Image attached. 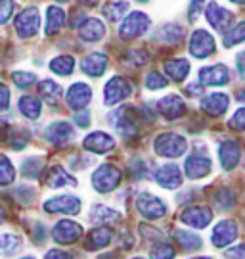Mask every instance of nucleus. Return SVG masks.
<instances>
[{
    "instance_id": "9d476101",
    "label": "nucleus",
    "mask_w": 245,
    "mask_h": 259,
    "mask_svg": "<svg viewBox=\"0 0 245 259\" xmlns=\"http://www.w3.org/2000/svg\"><path fill=\"white\" fill-rule=\"evenodd\" d=\"M44 209L48 213H65V215H77L81 211V200L77 196H56L44 204Z\"/></svg>"
},
{
    "instance_id": "bb28decb",
    "label": "nucleus",
    "mask_w": 245,
    "mask_h": 259,
    "mask_svg": "<svg viewBox=\"0 0 245 259\" xmlns=\"http://www.w3.org/2000/svg\"><path fill=\"white\" fill-rule=\"evenodd\" d=\"M65 23V12L60 6H50L48 14H46V33L54 35L60 29L64 27Z\"/></svg>"
},
{
    "instance_id": "5fc2aeb1",
    "label": "nucleus",
    "mask_w": 245,
    "mask_h": 259,
    "mask_svg": "<svg viewBox=\"0 0 245 259\" xmlns=\"http://www.w3.org/2000/svg\"><path fill=\"white\" fill-rule=\"evenodd\" d=\"M75 123H77L79 127H88V125H90V115H88V113H77V115H75Z\"/></svg>"
},
{
    "instance_id": "f257e3e1",
    "label": "nucleus",
    "mask_w": 245,
    "mask_h": 259,
    "mask_svg": "<svg viewBox=\"0 0 245 259\" xmlns=\"http://www.w3.org/2000/svg\"><path fill=\"white\" fill-rule=\"evenodd\" d=\"M154 148L159 156L163 157H178L186 152L188 142H186L184 137L176 135V133H163V135H159L155 139Z\"/></svg>"
},
{
    "instance_id": "393cba45",
    "label": "nucleus",
    "mask_w": 245,
    "mask_h": 259,
    "mask_svg": "<svg viewBox=\"0 0 245 259\" xmlns=\"http://www.w3.org/2000/svg\"><path fill=\"white\" fill-rule=\"evenodd\" d=\"M106 67H108V58H106V54H100V52L86 56L81 62V69L90 77H100L106 71Z\"/></svg>"
},
{
    "instance_id": "0e129e2a",
    "label": "nucleus",
    "mask_w": 245,
    "mask_h": 259,
    "mask_svg": "<svg viewBox=\"0 0 245 259\" xmlns=\"http://www.w3.org/2000/svg\"><path fill=\"white\" fill-rule=\"evenodd\" d=\"M21 259H35V257H21Z\"/></svg>"
},
{
    "instance_id": "20e7f679",
    "label": "nucleus",
    "mask_w": 245,
    "mask_h": 259,
    "mask_svg": "<svg viewBox=\"0 0 245 259\" xmlns=\"http://www.w3.org/2000/svg\"><path fill=\"white\" fill-rule=\"evenodd\" d=\"M40 29V16H38V8H25L16 18V31L21 38L35 37Z\"/></svg>"
},
{
    "instance_id": "2f4dec72",
    "label": "nucleus",
    "mask_w": 245,
    "mask_h": 259,
    "mask_svg": "<svg viewBox=\"0 0 245 259\" xmlns=\"http://www.w3.org/2000/svg\"><path fill=\"white\" fill-rule=\"evenodd\" d=\"M174 238L180 244L182 250L186 251H193L201 248V238L198 234H193L191 231H176L174 232Z\"/></svg>"
},
{
    "instance_id": "aec40b11",
    "label": "nucleus",
    "mask_w": 245,
    "mask_h": 259,
    "mask_svg": "<svg viewBox=\"0 0 245 259\" xmlns=\"http://www.w3.org/2000/svg\"><path fill=\"white\" fill-rule=\"evenodd\" d=\"M186 177L188 179H203L211 171V159L207 156H200V154H191L186 159V165H184Z\"/></svg>"
},
{
    "instance_id": "2eb2a0df",
    "label": "nucleus",
    "mask_w": 245,
    "mask_h": 259,
    "mask_svg": "<svg viewBox=\"0 0 245 259\" xmlns=\"http://www.w3.org/2000/svg\"><path fill=\"white\" fill-rule=\"evenodd\" d=\"M65 98H67V106H69L71 110H75V111L84 110L92 100V91L88 84L75 83L73 87H69Z\"/></svg>"
},
{
    "instance_id": "e2e57ef3",
    "label": "nucleus",
    "mask_w": 245,
    "mask_h": 259,
    "mask_svg": "<svg viewBox=\"0 0 245 259\" xmlns=\"http://www.w3.org/2000/svg\"><path fill=\"white\" fill-rule=\"evenodd\" d=\"M193 259H207V257H193Z\"/></svg>"
},
{
    "instance_id": "f8f14e48",
    "label": "nucleus",
    "mask_w": 245,
    "mask_h": 259,
    "mask_svg": "<svg viewBox=\"0 0 245 259\" xmlns=\"http://www.w3.org/2000/svg\"><path fill=\"white\" fill-rule=\"evenodd\" d=\"M182 223H186L191 229H205L213 219V213L205 205H190L180 215Z\"/></svg>"
},
{
    "instance_id": "5701e85b",
    "label": "nucleus",
    "mask_w": 245,
    "mask_h": 259,
    "mask_svg": "<svg viewBox=\"0 0 245 259\" xmlns=\"http://www.w3.org/2000/svg\"><path fill=\"white\" fill-rule=\"evenodd\" d=\"M79 33H81L82 40H86V42H96V40H100V38L106 35V25L96 18L84 19L81 25H79Z\"/></svg>"
},
{
    "instance_id": "423d86ee",
    "label": "nucleus",
    "mask_w": 245,
    "mask_h": 259,
    "mask_svg": "<svg viewBox=\"0 0 245 259\" xmlns=\"http://www.w3.org/2000/svg\"><path fill=\"white\" fill-rule=\"evenodd\" d=\"M130 93H132V87L125 77H113V79H109L104 89V98H106L108 106H113V104H119L121 100L128 98Z\"/></svg>"
},
{
    "instance_id": "bf43d9fd",
    "label": "nucleus",
    "mask_w": 245,
    "mask_h": 259,
    "mask_svg": "<svg viewBox=\"0 0 245 259\" xmlns=\"http://www.w3.org/2000/svg\"><path fill=\"white\" fill-rule=\"evenodd\" d=\"M98 259H119V257H115L113 253H106V255H100Z\"/></svg>"
},
{
    "instance_id": "4c0bfd02",
    "label": "nucleus",
    "mask_w": 245,
    "mask_h": 259,
    "mask_svg": "<svg viewBox=\"0 0 245 259\" xmlns=\"http://www.w3.org/2000/svg\"><path fill=\"white\" fill-rule=\"evenodd\" d=\"M21 246V240H19L16 234H2L0 236V253L4 255H12L16 253Z\"/></svg>"
},
{
    "instance_id": "b1692460",
    "label": "nucleus",
    "mask_w": 245,
    "mask_h": 259,
    "mask_svg": "<svg viewBox=\"0 0 245 259\" xmlns=\"http://www.w3.org/2000/svg\"><path fill=\"white\" fill-rule=\"evenodd\" d=\"M228 100L226 94L222 93H215V94H207V96H203L201 98V108L203 111H207L209 115H220V113H224L228 110Z\"/></svg>"
},
{
    "instance_id": "ddd939ff",
    "label": "nucleus",
    "mask_w": 245,
    "mask_h": 259,
    "mask_svg": "<svg viewBox=\"0 0 245 259\" xmlns=\"http://www.w3.org/2000/svg\"><path fill=\"white\" fill-rule=\"evenodd\" d=\"M237 223L232 221V219H224V221H220L213 229V236H211V240L213 244L217 246V248H224L228 244H232V242L237 238Z\"/></svg>"
},
{
    "instance_id": "3c124183",
    "label": "nucleus",
    "mask_w": 245,
    "mask_h": 259,
    "mask_svg": "<svg viewBox=\"0 0 245 259\" xmlns=\"http://www.w3.org/2000/svg\"><path fill=\"white\" fill-rule=\"evenodd\" d=\"M10 106V91L0 83V111L8 110Z\"/></svg>"
},
{
    "instance_id": "79ce46f5",
    "label": "nucleus",
    "mask_w": 245,
    "mask_h": 259,
    "mask_svg": "<svg viewBox=\"0 0 245 259\" xmlns=\"http://www.w3.org/2000/svg\"><path fill=\"white\" fill-rule=\"evenodd\" d=\"M167 87V79H165L163 75L159 73H150L145 77V89L148 91H159V89H165Z\"/></svg>"
},
{
    "instance_id": "72a5a7b5",
    "label": "nucleus",
    "mask_w": 245,
    "mask_h": 259,
    "mask_svg": "<svg viewBox=\"0 0 245 259\" xmlns=\"http://www.w3.org/2000/svg\"><path fill=\"white\" fill-rule=\"evenodd\" d=\"M50 69L54 71L56 75H62V77H67V75L73 73L75 69V60L71 56H58L50 62Z\"/></svg>"
},
{
    "instance_id": "7ed1b4c3",
    "label": "nucleus",
    "mask_w": 245,
    "mask_h": 259,
    "mask_svg": "<svg viewBox=\"0 0 245 259\" xmlns=\"http://www.w3.org/2000/svg\"><path fill=\"white\" fill-rule=\"evenodd\" d=\"M148 29H150V18L145 16L144 12H130L125 18V21L121 23L119 35L125 40H130V38H136L140 35H144Z\"/></svg>"
},
{
    "instance_id": "f3484780",
    "label": "nucleus",
    "mask_w": 245,
    "mask_h": 259,
    "mask_svg": "<svg viewBox=\"0 0 245 259\" xmlns=\"http://www.w3.org/2000/svg\"><path fill=\"white\" fill-rule=\"evenodd\" d=\"M157 110H159V113L163 115L165 119L174 121V119H180L182 115L186 113V104H184V100H182L180 96L169 94V96H165L163 100L157 104Z\"/></svg>"
},
{
    "instance_id": "c9c22d12",
    "label": "nucleus",
    "mask_w": 245,
    "mask_h": 259,
    "mask_svg": "<svg viewBox=\"0 0 245 259\" xmlns=\"http://www.w3.org/2000/svg\"><path fill=\"white\" fill-rule=\"evenodd\" d=\"M213 202L220 209H230L236 204V194L230 188H220V190H217V194L213 196Z\"/></svg>"
},
{
    "instance_id": "39448f33",
    "label": "nucleus",
    "mask_w": 245,
    "mask_h": 259,
    "mask_svg": "<svg viewBox=\"0 0 245 259\" xmlns=\"http://www.w3.org/2000/svg\"><path fill=\"white\" fill-rule=\"evenodd\" d=\"M215 52V38L205 29H195L190 37V54L198 60H203Z\"/></svg>"
},
{
    "instance_id": "0eeeda50",
    "label": "nucleus",
    "mask_w": 245,
    "mask_h": 259,
    "mask_svg": "<svg viewBox=\"0 0 245 259\" xmlns=\"http://www.w3.org/2000/svg\"><path fill=\"white\" fill-rule=\"evenodd\" d=\"M115 121H111V125L115 127L121 137H125V139H134L138 133V125H136V117H134V113L130 108H121L117 110L115 113Z\"/></svg>"
},
{
    "instance_id": "4be33fe9",
    "label": "nucleus",
    "mask_w": 245,
    "mask_h": 259,
    "mask_svg": "<svg viewBox=\"0 0 245 259\" xmlns=\"http://www.w3.org/2000/svg\"><path fill=\"white\" fill-rule=\"evenodd\" d=\"M111 238H113V231L108 229V227H98V229H92L86 236V242H84V248L86 250H100V248H106L111 244Z\"/></svg>"
},
{
    "instance_id": "8fccbe9b",
    "label": "nucleus",
    "mask_w": 245,
    "mask_h": 259,
    "mask_svg": "<svg viewBox=\"0 0 245 259\" xmlns=\"http://www.w3.org/2000/svg\"><path fill=\"white\" fill-rule=\"evenodd\" d=\"M228 259H245V244H239L236 248H230L226 251Z\"/></svg>"
},
{
    "instance_id": "6ab92c4d",
    "label": "nucleus",
    "mask_w": 245,
    "mask_h": 259,
    "mask_svg": "<svg viewBox=\"0 0 245 259\" xmlns=\"http://www.w3.org/2000/svg\"><path fill=\"white\" fill-rule=\"evenodd\" d=\"M218 157H220V165L226 171H232L234 167L239 163V157H241V150L236 140H224L218 148Z\"/></svg>"
},
{
    "instance_id": "69168bd1",
    "label": "nucleus",
    "mask_w": 245,
    "mask_h": 259,
    "mask_svg": "<svg viewBox=\"0 0 245 259\" xmlns=\"http://www.w3.org/2000/svg\"><path fill=\"white\" fill-rule=\"evenodd\" d=\"M138 2H148V0H138Z\"/></svg>"
},
{
    "instance_id": "864d4df0",
    "label": "nucleus",
    "mask_w": 245,
    "mask_h": 259,
    "mask_svg": "<svg viewBox=\"0 0 245 259\" xmlns=\"http://www.w3.org/2000/svg\"><path fill=\"white\" fill-rule=\"evenodd\" d=\"M201 93H203V84L201 83H193L186 87V94L188 96H200Z\"/></svg>"
},
{
    "instance_id": "a19ab883",
    "label": "nucleus",
    "mask_w": 245,
    "mask_h": 259,
    "mask_svg": "<svg viewBox=\"0 0 245 259\" xmlns=\"http://www.w3.org/2000/svg\"><path fill=\"white\" fill-rule=\"evenodd\" d=\"M182 37H184V31H182V27L174 25V23H169V25H165V27L159 31V38H163L167 42H176V40H180Z\"/></svg>"
},
{
    "instance_id": "c03bdc74",
    "label": "nucleus",
    "mask_w": 245,
    "mask_h": 259,
    "mask_svg": "<svg viewBox=\"0 0 245 259\" xmlns=\"http://www.w3.org/2000/svg\"><path fill=\"white\" fill-rule=\"evenodd\" d=\"M12 79H14V83L18 84L19 89H27L31 84L35 83V75L33 73H21V71H16V73L12 75Z\"/></svg>"
},
{
    "instance_id": "de8ad7c7",
    "label": "nucleus",
    "mask_w": 245,
    "mask_h": 259,
    "mask_svg": "<svg viewBox=\"0 0 245 259\" xmlns=\"http://www.w3.org/2000/svg\"><path fill=\"white\" fill-rule=\"evenodd\" d=\"M8 144H10V146H12L14 150H21L23 146H25V144H27V137H25L23 133H18L16 137H12V139H10Z\"/></svg>"
},
{
    "instance_id": "052dcab7",
    "label": "nucleus",
    "mask_w": 245,
    "mask_h": 259,
    "mask_svg": "<svg viewBox=\"0 0 245 259\" xmlns=\"http://www.w3.org/2000/svg\"><path fill=\"white\" fill-rule=\"evenodd\" d=\"M81 2H84V4H96V2H98V0H81Z\"/></svg>"
},
{
    "instance_id": "a211bd4d",
    "label": "nucleus",
    "mask_w": 245,
    "mask_h": 259,
    "mask_svg": "<svg viewBox=\"0 0 245 259\" xmlns=\"http://www.w3.org/2000/svg\"><path fill=\"white\" fill-rule=\"evenodd\" d=\"M155 181H157V185L167 188V190H174L182 185V173L178 165L167 163V165H161L155 171Z\"/></svg>"
},
{
    "instance_id": "7c9ffc66",
    "label": "nucleus",
    "mask_w": 245,
    "mask_h": 259,
    "mask_svg": "<svg viewBox=\"0 0 245 259\" xmlns=\"http://www.w3.org/2000/svg\"><path fill=\"white\" fill-rule=\"evenodd\" d=\"M90 221L92 223H100V225H104V223H113L119 219V213L115 211V209H111V207H108V205H94L90 209Z\"/></svg>"
},
{
    "instance_id": "09e8293b",
    "label": "nucleus",
    "mask_w": 245,
    "mask_h": 259,
    "mask_svg": "<svg viewBox=\"0 0 245 259\" xmlns=\"http://www.w3.org/2000/svg\"><path fill=\"white\" fill-rule=\"evenodd\" d=\"M203 4H205V0H191L190 2V19L191 21H195V19H198V16L201 14Z\"/></svg>"
},
{
    "instance_id": "a18cd8bd",
    "label": "nucleus",
    "mask_w": 245,
    "mask_h": 259,
    "mask_svg": "<svg viewBox=\"0 0 245 259\" xmlns=\"http://www.w3.org/2000/svg\"><path fill=\"white\" fill-rule=\"evenodd\" d=\"M230 127L234 131H245V108L241 110H237L234 115H232V119H230Z\"/></svg>"
},
{
    "instance_id": "58836bf2",
    "label": "nucleus",
    "mask_w": 245,
    "mask_h": 259,
    "mask_svg": "<svg viewBox=\"0 0 245 259\" xmlns=\"http://www.w3.org/2000/svg\"><path fill=\"white\" fill-rule=\"evenodd\" d=\"M14 177H16V171H14V165L6 156L0 154V185H10L14 183Z\"/></svg>"
},
{
    "instance_id": "c756f323",
    "label": "nucleus",
    "mask_w": 245,
    "mask_h": 259,
    "mask_svg": "<svg viewBox=\"0 0 245 259\" xmlns=\"http://www.w3.org/2000/svg\"><path fill=\"white\" fill-rule=\"evenodd\" d=\"M128 8H130V4L125 2V0H111L109 4L104 6L102 12H104V16H106L109 21H121V18L127 14Z\"/></svg>"
},
{
    "instance_id": "4d7b16f0",
    "label": "nucleus",
    "mask_w": 245,
    "mask_h": 259,
    "mask_svg": "<svg viewBox=\"0 0 245 259\" xmlns=\"http://www.w3.org/2000/svg\"><path fill=\"white\" fill-rule=\"evenodd\" d=\"M236 100L237 102H245V89L239 91V93H236Z\"/></svg>"
},
{
    "instance_id": "ea45409f",
    "label": "nucleus",
    "mask_w": 245,
    "mask_h": 259,
    "mask_svg": "<svg viewBox=\"0 0 245 259\" xmlns=\"http://www.w3.org/2000/svg\"><path fill=\"white\" fill-rule=\"evenodd\" d=\"M150 255H152V259H174L176 251H174V248L171 244L159 242V244H155L154 248H152Z\"/></svg>"
},
{
    "instance_id": "13d9d810",
    "label": "nucleus",
    "mask_w": 245,
    "mask_h": 259,
    "mask_svg": "<svg viewBox=\"0 0 245 259\" xmlns=\"http://www.w3.org/2000/svg\"><path fill=\"white\" fill-rule=\"evenodd\" d=\"M4 219H6V211H4V207L0 205V223H4Z\"/></svg>"
},
{
    "instance_id": "680f3d73",
    "label": "nucleus",
    "mask_w": 245,
    "mask_h": 259,
    "mask_svg": "<svg viewBox=\"0 0 245 259\" xmlns=\"http://www.w3.org/2000/svg\"><path fill=\"white\" fill-rule=\"evenodd\" d=\"M230 2H234V4H245V0H230Z\"/></svg>"
},
{
    "instance_id": "338daca9",
    "label": "nucleus",
    "mask_w": 245,
    "mask_h": 259,
    "mask_svg": "<svg viewBox=\"0 0 245 259\" xmlns=\"http://www.w3.org/2000/svg\"><path fill=\"white\" fill-rule=\"evenodd\" d=\"M134 259H144V257H134Z\"/></svg>"
},
{
    "instance_id": "473e14b6",
    "label": "nucleus",
    "mask_w": 245,
    "mask_h": 259,
    "mask_svg": "<svg viewBox=\"0 0 245 259\" xmlns=\"http://www.w3.org/2000/svg\"><path fill=\"white\" fill-rule=\"evenodd\" d=\"M19 110L29 119H36L40 115V100L36 96H21L19 98Z\"/></svg>"
},
{
    "instance_id": "c85d7f7f",
    "label": "nucleus",
    "mask_w": 245,
    "mask_h": 259,
    "mask_svg": "<svg viewBox=\"0 0 245 259\" xmlns=\"http://www.w3.org/2000/svg\"><path fill=\"white\" fill-rule=\"evenodd\" d=\"M38 94L44 98L48 104H56L62 98V87L54 83L52 79H44L38 83Z\"/></svg>"
},
{
    "instance_id": "cd10ccee",
    "label": "nucleus",
    "mask_w": 245,
    "mask_h": 259,
    "mask_svg": "<svg viewBox=\"0 0 245 259\" xmlns=\"http://www.w3.org/2000/svg\"><path fill=\"white\" fill-rule=\"evenodd\" d=\"M46 183H48V186H52V188H62V186H67V185H73V186L77 185L75 179L65 171L64 167H60V165H56L50 169Z\"/></svg>"
},
{
    "instance_id": "6e6d98bb",
    "label": "nucleus",
    "mask_w": 245,
    "mask_h": 259,
    "mask_svg": "<svg viewBox=\"0 0 245 259\" xmlns=\"http://www.w3.org/2000/svg\"><path fill=\"white\" fill-rule=\"evenodd\" d=\"M8 129V123L4 119H0V139H2V135H4V131Z\"/></svg>"
},
{
    "instance_id": "f03ea898",
    "label": "nucleus",
    "mask_w": 245,
    "mask_h": 259,
    "mask_svg": "<svg viewBox=\"0 0 245 259\" xmlns=\"http://www.w3.org/2000/svg\"><path fill=\"white\" fill-rule=\"evenodd\" d=\"M121 179H123V173L119 171L115 165H100L96 171H94V175H92V186L98 190V192H111V190H115L119 185H121Z\"/></svg>"
},
{
    "instance_id": "49530a36",
    "label": "nucleus",
    "mask_w": 245,
    "mask_h": 259,
    "mask_svg": "<svg viewBox=\"0 0 245 259\" xmlns=\"http://www.w3.org/2000/svg\"><path fill=\"white\" fill-rule=\"evenodd\" d=\"M128 62H132L134 65H144L148 64V52L144 50H130L127 54Z\"/></svg>"
},
{
    "instance_id": "37998d69",
    "label": "nucleus",
    "mask_w": 245,
    "mask_h": 259,
    "mask_svg": "<svg viewBox=\"0 0 245 259\" xmlns=\"http://www.w3.org/2000/svg\"><path fill=\"white\" fill-rule=\"evenodd\" d=\"M16 8L14 0H0V23H8V19L12 18Z\"/></svg>"
},
{
    "instance_id": "1a4fd4ad",
    "label": "nucleus",
    "mask_w": 245,
    "mask_h": 259,
    "mask_svg": "<svg viewBox=\"0 0 245 259\" xmlns=\"http://www.w3.org/2000/svg\"><path fill=\"white\" fill-rule=\"evenodd\" d=\"M52 236L58 244H75L82 236V227L79 223L64 219V221L56 223Z\"/></svg>"
},
{
    "instance_id": "a878e982",
    "label": "nucleus",
    "mask_w": 245,
    "mask_h": 259,
    "mask_svg": "<svg viewBox=\"0 0 245 259\" xmlns=\"http://www.w3.org/2000/svg\"><path fill=\"white\" fill-rule=\"evenodd\" d=\"M165 73L169 75L173 81L180 83L184 81L188 73H190V62L184 60V58H174V60H169L165 62Z\"/></svg>"
},
{
    "instance_id": "603ef678",
    "label": "nucleus",
    "mask_w": 245,
    "mask_h": 259,
    "mask_svg": "<svg viewBox=\"0 0 245 259\" xmlns=\"http://www.w3.org/2000/svg\"><path fill=\"white\" fill-rule=\"evenodd\" d=\"M44 259H73V257L64 250H50L44 255Z\"/></svg>"
},
{
    "instance_id": "412c9836",
    "label": "nucleus",
    "mask_w": 245,
    "mask_h": 259,
    "mask_svg": "<svg viewBox=\"0 0 245 259\" xmlns=\"http://www.w3.org/2000/svg\"><path fill=\"white\" fill-rule=\"evenodd\" d=\"M46 137L54 144H65L73 139V127L67 121H54L46 127Z\"/></svg>"
},
{
    "instance_id": "dca6fc26",
    "label": "nucleus",
    "mask_w": 245,
    "mask_h": 259,
    "mask_svg": "<svg viewBox=\"0 0 245 259\" xmlns=\"http://www.w3.org/2000/svg\"><path fill=\"white\" fill-rule=\"evenodd\" d=\"M230 81V71L226 65L215 64L209 67H203L200 71V83L209 84V87H222Z\"/></svg>"
},
{
    "instance_id": "f704fd0d",
    "label": "nucleus",
    "mask_w": 245,
    "mask_h": 259,
    "mask_svg": "<svg viewBox=\"0 0 245 259\" xmlns=\"http://www.w3.org/2000/svg\"><path fill=\"white\" fill-rule=\"evenodd\" d=\"M243 40H245V21L234 25L232 29H228L226 33H224V37H222V42H224L226 48L236 47V45L243 42Z\"/></svg>"
},
{
    "instance_id": "4468645a",
    "label": "nucleus",
    "mask_w": 245,
    "mask_h": 259,
    "mask_svg": "<svg viewBox=\"0 0 245 259\" xmlns=\"http://www.w3.org/2000/svg\"><path fill=\"white\" fill-rule=\"evenodd\" d=\"M82 148L92 152V154H106V152L115 148V139L108 133L96 131V133H90L88 137H84Z\"/></svg>"
},
{
    "instance_id": "6e6552de",
    "label": "nucleus",
    "mask_w": 245,
    "mask_h": 259,
    "mask_svg": "<svg viewBox=\"0 0 245 259\" xmlns=\"http://www.w3.org/2000/svg\"><path fill=\"white\" fill-rule=\"evenodd\" d=\"M136 207L145 219H161L167 213V207H165L163 202L157 196L148 194V192H144V194H140L136 198Z\"/></svg>"
},
{
    "instance_id": "9b49d317",
    "label": "nucleus",
    "mask_w": 245,
    "mask_h": 259,
    "mask_svg": "<svg viewBox=\"0 0 245 259\" xmlns=\"http://www.w3.org/2000/svg\"><path fill=\"white\" fill-rule=\"evenodd\" d=\"M205 18H207L211 27L217 29V31H224V33L230 29V23L234 21L232 12L226 8H222V6L217 4V2H209L207 12H205Z\"/></svg>"
},
{
    "instance_id": "e433bc0d",
    "label": "nucleus",
    "mask_w": 245,
    "mask_h": 259,
    "mask_svg": "<svg viewBox=\"0 0 245 259\" xmlns=\"http://www.w3.org/2000/svg\"><path fill=\"white\" fill-rule=\"evenodd\" d=\"M42 171V161L38 157H27L23 163H21V173L27 179H38Z\"/></svg>"
}]
</instances>
